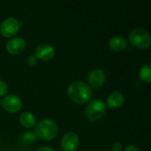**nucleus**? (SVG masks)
<instances>
[{
	"label": "nucleus",
	"instance_id": "11",
	"mask_svg": "<svg viewBox=\"0 0 151 151\" xmlns=\"http://www.w3.org/2000/svg\"><path fill=\"white\" fill-rule=\"evenodd\" d=\"M125 103V96L120 92L111 93L107 99V105L110 108H119Z\"/></svg>",
	"mask_w": 151,
	"mask_h": 151
},
{
	"label": "nucleus",
	"instance_id": "1",
	"mask_svg": "<svg viewBox=\"0 0 151 151\" xmlns=\"http://www.w3.org/2000/svg\"><path fill=\"white\" fill-rule=\"evenodd\" d=\"M69 98L75 104H83L89 101L92 96V90L88 85L81 81L72 82L67 88Z\"/></svg>",
	"mask_w": 151,
	"mask_h": 151
},
{
	"label": "nucleus",
	"instance_id": "4",
	"mask_svg": "<svg viewBox=\"0 0 151 151\" xmlns=\"http://www.w3.org/2000/svg\"><path fill=\"white\" fill-rule=\"evenodd\" d=\"M105 111V104L100 99H93L86 108V116L90 121H96L104 115Z\"/></svg>",
	"mask_w": 151,
	"mask_h": 151
},
{
	"label": "nucleus",
	"instance_id": "3",
	"mask_svg": "<svg viewBox=\"0 0 151 151\" xmlns=\"http://www.w3.org/2000/svg\"><path fill=\"white\" fill-rule=\"evenodd\" d=\"M129 41L137 49H147L150 45V35L149 32L142 27L134 29L129 34Z\"/></svg>",
	"mask_w": 151,
	"mask_h": 151
},
{
	"label": "nucleus",
	"instance_id": "6",
	"mask_svg": "<svg viewBox=\"0 0 151 151\" xmlns=\"http://www.w3.org/2000/svg\"><path fill=\"white\" fill-rule=\"evenodd\" d=\"M3 107L5 111L11 112V113H14L19 111L21 109L22 106V102L20 100V98L19 96H17L16 95H8L6 96L2 103Z\"/></svg>",
	"mask_w": 151,
	"mask_h": 151
},
{
	"label": "nucleus",
	"instance_id": "7",
	"mask_svg": "<svg viewBox=\"0 0 151 151\" xmlns=\"http://www.w3.org/2000/svg\"><path fill=\"white\" fill-rule=\"evenodd\" d=\"M79 146V137L73 132L66 133L61 140V147L64 151H74Z\"/></svg>",
	"mask_w": 151,
	"mask_h": 151
},
{
	"label": "nucleus",
	"instance_id": "5",
	"mask_svg": "<svg viewBox=\"0 0 151 151\" xmlns=\"http://www.w3.org/2000/svg\"><path fill=\"white\" fill-rule=\"evenodd\" d=\"M19 22L15 18H7L0 26V32L4 37H11L15 35L19 29Z\"/></svg>",
	"mask_w": 151,
	"mask_h": 151
},
{
	"label": "nucleus",
	"instance_id": "9",
	"mask_svg": "<svg viewBox=\"0 0 151 151\" xmlns=\"http://www.w3.org/2000/svg\"><path fill=\"white\" fill-rule=\"evenodd\" d=\"M26 47L25 41L20 37H13L6 43V50L9 53L16 55L21 53Z\"/></svg>",
	"mask_w": 151,
	"mask_h": 151
},
{
	"label": "nucleus",
	"instance_id": "15",
	"mask_svg": "<svg viewBox=\"0 0 151 151\" xmlns=\"http://www.w3.org/2000/svg\"><path fill=\"white\" fill-rule=\"evenodd\" d=\"M37 136L34 132H25L21 134V142L24 144H30L35 142Z\"/></svg>",
	"mask_w": 151,
	"mask_h": 151
},
{
	"label": "nucleus",
	"instance_id": "18",
	"mask_svg": "<svg viewBox=\"0 0 151 151\" xmlns=\"http://www.w3.org/2000/svg\"><path fill=\"white\" fill-rule=\"evenodd\" d=\"M111 150H112V151H122V145H121V143L117 142H114L112 144Z\"/></svg>",
	"mask_w": 151,
	"mask_h": 151
},
{
	"label": "nucleus",
	"instance_id": "14",
	"mask_svg": "<svg viewBox=\"0 0 151 151\" xmlns=\"http://www.w3.org/2000/svg\"><path fill=\"white\" fill-rule=\"evenodd\" d=\"M151 66L150 65H146L144 66H142L139 72V76L140 78L145 81V82H150L151 81Z\"/></svg>",
	"mask_w": 151,
	"mask_h": 151
},
{
	"label": "nucleus",
	"instance_id": "10",
	"mask_svg": "<svg viewBox=\"0 0 151 151\" xmlns=\"http://www.w3.org/2000/svg\"><path fill=\"white\" fill-rule=\"evenodd\" d=\"M88 79L91 87L95 88H99L104 85L105 81V74L101 69H94L89 73Z\"/></svg>",
	"mask_w": 151,
	"mask_h": 151
},
{
	"label": "nucleus",
	"instance_id": "2",
	"mask_svg": "<svg viewBox=\"0 0 151 151\" xmlns=\"http://www.w3.org/2000/svg\"><path fill=\"white\" fill-rule=\"evenodd\" d=\"M58 132V128L56 122L50 119H42L35 127V134L42 141H50L54 139L57 136Z\"/></svg>",
	"mask_w": 151,
	"mask_h": 151
},
{
	"label": "nucleus",
	"instance_id": "17",
	"mask_svg": "<svg viewBox=\"0 0 151 151\" xmlns=\"http://www.w3.org/2000/svg\"><path fill=\"white\" fill-rule=\"evenodd\" d=\"M26 62H27V65H29V66H34V65H35L36 63H37V58H36L35 56H34V55L28 56V57L27 58Z\"/></svg>",
	"mask_w": 151,
	"mask_h": 151
},
{
	"label": "nucleus",
	"instance_id": "21",
	"mask_svg": "<svg viewBox=\"0 0 151 151\" xmlns=\"http://www.w3.org/2000/svg\"><path fill=\"white\" fill-rule=\"evenodd\" d=\"M1 103H2V101H1V100H0V105H1Z\"/></svg>",
	"mask_w": 151,
	"mask_h": 151
},
{
	"label": "nucleus",
	"instance_id": "13",
	"mask_svg": "<svg viewBox=\"0 0 151 151\" xmlns=\"http://www.w3.org/2000/svg\"><path fill=\"white\" fill-rule=\"evenodd\" d=\"M19 122L20 124L27 128L33 127L35 125V117L28 111L23 112L19 117Z\"/></svg>",
	"mask_w": 151,
	"mask_h": 151
},
{
	"label": "nucleus",
	"instance_id": "12",
	"mask_svg": "<svg viewBox=\"0 0 151 151\" xmlns=\"http://www.w3.org/2000/svg\"><path fill=\"white\" fill-rule=\"evenodd\" d=\"M109 45H110V47H111V49L112 50L119 52V51L124 50L127 48V42L124 37L119 36V35H116V36H113L110 40Z\"/></svg>",
	"mask_w": 151,
	"mask_h": 151
},
{
	"label": "nucleus",
	"instance_id": "8",
	"mask_svg": "<svg viewBox=\"0 0 151 151\" xmlns=\"http://www.w3.org/2000/svg\"><path fill=\"white\" fill-rule=\"evenodd\" d=\"M55 55V50L50 43H41L35 50V57L42 60H50Z\"/></svg>",
	"mask_w": 151,
	"mask_h": 151
},
{
	"label": "nucleus",
	"instance_id": "16",
	"mask_svg": "<svg viewBox=\"0 0 151 151\" xmlns=\"http://www.w3.org/2000/svg\"><path fill=\"white\" fill-rule=\"evenodd\" d=\"M8 91V85L7 83L3 81L0 80V96H4Z\"/></svg>",
	"mask_w": 151,
	"mask_h": 151
},
{
	"label": "nucleus",
	"instance_id": "20",
	"mask_svg": "<svg viewBox=\"0 0 151 151\" xmlns=\"http://www.w3.org/2000/svg\"><path fill=\"white\" fill-rule=\"evenodd\" d=\"M37 151H55L53 149L50 148V147H42L40 149H38Z\"/></svg>",
	"mask_w": 151,
	"mask_h": 151
},
{
	"label": "nucleus",
	"instance_id": "19",
	"mask_svg": "<svg viewBox=\"0 0 151 151\" xmlns=\"http://www.w3.org/2000/svg\"><path fill=\"white\" fill-rule=\"evenodd\" d=\"M125 151H140V150H139V149H138L137 147H135V146H134V145H130V146H127V147L126 148Z\"/></svg>",
	"mask_w": 151,
	"mask_h": 151
}]
</instances>
